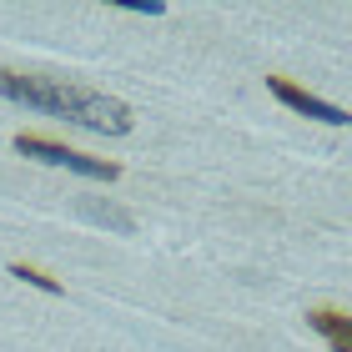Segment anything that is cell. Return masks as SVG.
Segmentation results:
<instances>
[{"mask_svg": "<svg viewBox=\"0 0 352 352\" xmlns=\"http://www.w3.org/2000/svg\"><path fill=\"white\" fill-rule=\"evenodd\" d=\"M0 96L15 101V106H25V111L76 121V126L101 131V136H126L131 131V106L116 101V96H106V91H91V86L45 81V76H21V71L0 66Z\"/></svg>", "mask_w": 352, "mask_h": 352, "instance_id": "1", "label": "cell"}, {"mask_svg": "<svg viewBox=\"0 0 352 352\" xmlns=\"http://www.w3.org/2000/svg\"><path fill=\"white\" fill-rule=\"evenodd\" d=\"M267 91L277 96L282 106H292L297 116H312V121H322V126H347V121H352L342 106H332V101H322V96H312V91L292 86L287 76H267Z\"/></svg>", "mask_w": 352, "mask_h": 352, "instance_id": "2", "label": "cell"}, {"mask_svg": "<svg viewBox=\"0 0 352 352\" xmlns=\"http://www.w3.org/2000/svg\"><path fill=\"white\" fill-rule=\"evenodd\" d=\"M307 327L322 332L332 342V352H352V317L347 312H332V307H312L307 312Z\"/></svg>", "mask_w": 352, "mask_h": 352, "instance_id": "3", "label": "cell"}, {"mask_svg": "<svg viewBox=\"0 0 352 352\" xmlns=\"http://www.w3.org/2000/svg\"><path fill=\"white\" fill-rule=\"evenodd\" d=\"M81 217L96 221V227L121 232V236H131V232H136V217H131V212H121V206H111V201H86V206H81Z\"/></svg>", "mask_w": 352, "mask_h": 352, "instance_id": "4", "label": "cell"}, {"mask_svg": "<svg viewBox=\"0 0 352 352\" xmlns=\"http://www.w3.org/2000/svg\"><path fill=\"white\" fill-rule=\"evenodd\" d=\"M15 151L30 156V162H45V166H66V146H56V141H45V136H15Z\"/></svg>", "mask_w": 352, "mask_h": 352, "instance_id": "5", "label": "cell"}, {"mask_svg": "<svg viewBox=\"0 0 352 352\" xmlns=\"http://www.w3.org/2000/svg\"><path fill=\"white\" fill-rule=\"evenodd\" d=\"M10 277H21V282H30V287H41V292H60V282H56V277H45V272L25 267V262H10Z\"/></svg>", "mask_w": 352, "mask_h": 352, "instance_id": "6", "label": "cell"}, {"mask_svg": "<svg viewBox=\"0 0 352 352\" xmlns=\"http://www.w3.org/2000/svg\"><path fill=\"white\" fill-rule=\"evenodd\" d=\"M121 10H131V15H166L162 0H116Z\"/></svg>", "mask_w": 352, "mask_h": 352, "instance_id": "7", "label": "cell"}]
</instances>
